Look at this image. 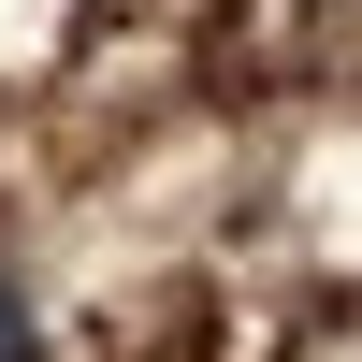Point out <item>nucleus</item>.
Returning <instances> with one entry per match:
<instances>
[{
	"instance_id": "f257e3e1",
	"label": "nucleus",
	"mask_w": 362,
	"mask_h": 362,
	"mask_svg": "<svg viewBox=\"0 0 362 362\" xmlns=\"http://www.w3.org/2000/svg\"><path fill=\"white\" fill-rule=\"evenodd\" d=\"M29 348H44V319H29V290L0 276V362H29Z\"/></svg>"
}]
</instances>
